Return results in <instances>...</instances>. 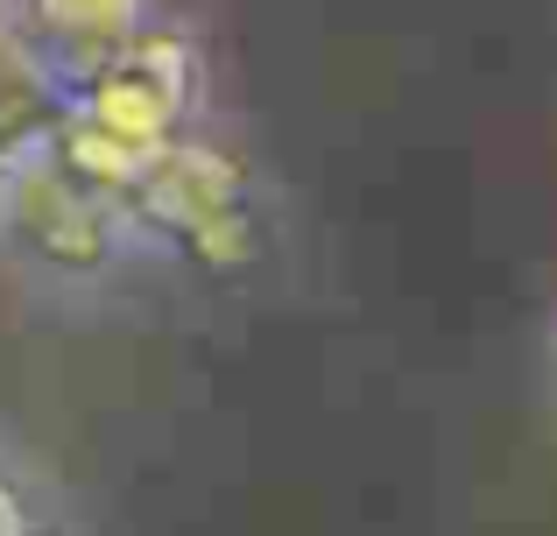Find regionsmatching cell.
<instances>
[{
  "mask_svg": "<svg viewBox=\"0 0 557 536\" xmlns=\"http://www.w3.org/2000/svg\"><path fill=\"white\" fill-rule=\"evenodd\" d=\"M0 8L14 14L42 71H92L99 57L149 36L163 0H0Z\"/></svg>",
  "mask_w": 557,
  "mask_h": 536,
  "instance_id": "cell-1",
  "label": "cell"
},
{
  "mask_svg": "<svg viewBox=\"0 0 557 536\" xmlns=\"http://www.w3.org/2000/svg\"><path fill=\"white\" fill-rule=\"evenodd\" d=\"M0 536H50V515H42V501L28 495L22 481H14L8 459H0Z\"/></svg>",
  "mask_w": 557,
  "mask_h": 536,
  "instance_id": "cell-2",
  "label": "cell"
}]
</instances>
